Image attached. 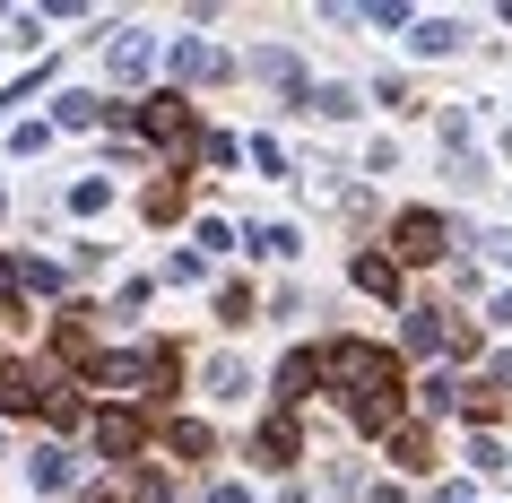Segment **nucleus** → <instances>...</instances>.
Masks as SVG:
<instances>
[{
  "mask_svg": "<svg viewBox=\"0 0 512 503\" xmlns=\"http://www.w3.org/2000/svg\"><path fill=\"white\" fill-rule=\"evenodd\" d=\"M304 105H322L330 122H339V113H356V96H348V87H313V96H304Z\"/></svg>",
  "mask_w": 512,
  "mask_h": 503,
  "instance_id": "nucleus-21",
  "label": "nucleus"
},
{
  "mask_svg": "<svg viewBox=\"0 0 512 503\" xmlns=\"http://www.w3.org/2000/svg\"><path fill=\"white\" fill-rule=\"evenodd\" d=\"M139 131H148V139H183V131H191L183 96H148V113H139Z\"/></svg>",
  "mask_w": 512,
  "mask_h": 503,
  "instance_id": "nucleus-6",
  "label": "nucleus"
},
{
  "mask_svg": "<svg viewBox=\"0 0 512 503\" xmlns=\"http://www.w3.org/2000/svg\"><path fill=\"white\" fill-rule=\"evenodd\" d=\"M452 44H460L452 18H426V27H417V53H452Z\"/></svg>",
  "mask_w": 512,
  "mask_h": 503,
  "instance_id": "nucleus-15",
  "label": "nucleus"
},
{
  "mask_svg": "<svg viewBox=\"0 0 512 503\" xmlns=\"http://www.w3.org/2000/svg\"><path fill=\"white\" fill-rule=\"evenodd\" d=\"M356 287H365V295H400V261L365 252V261H356Z\"/></svg>",
  "mask_w": 512,
  "mask_h": 503,
  "instance_id": "nucleus-10",
  "label": "nucleus"
},
{
  "mask_svg": "<svg viewBox=\"0 0 512 503\" xmlns=\"http://www.w3.org/2000/svg\"><path fill=\"white\" fill-rule=\"evenodd\" d=\"M434 503H469V486H443V495H434Z\"/></svg>",
  "mask_w": 512,
  "mask_h": 503,
  "instance_id": "nucleus-27",
  "label": "nucleus"
},
{
  "mask_svg": "<svg viewBox=\"0 0 512 503\" xmlns=\"http://www.w3.org/2000/svg\"><path fill=\"white\" fill-rule=\"evenodd\" d=\"M252 70H261V79H278V87H296V61H287V53H252Z\"/></svg>",
  "mask_w": 512,
  "mask_h": 503,
  "instance_id": "nucleus-22",
  "label": "nucleus"
},
{
  "mask_svg": "<svg viewBox=\"0 0 512 503\" xmlns=\"http://www.w3.org/2000/svg\"><path fill=\"white\" fill-rule=\"evenodd\" d=\"M105 70H113V79H122V87H139V79H148V70H157V35L122 27V35H113V53H105Z\"/></svg>",
  "mask_w": 512,
  "mask_h": 503,
  "instance_id": "nucleus-2",
  "label": "nucleus"
},
{
  "mask_svg": "<svg viewBox=\"0 0 512 503\" xmlns=\"http://www.w3.org/2000/svg\"><path fill=\"white\" fill-rule=\"evenodd\" d=\"M44 399V382H35L27 365H0V417H18V408H35Z\"/></svg>",
  "mask_w": 512,
  "mask_h": 503,
  "instance_id": "nucleus-7",
  "label": "nucleus"
},
{
  "mask_svg": "<svg viewBox=\"0 0 512 503\" xmlns=\"http://www.w3.org/2000/svg\"><path fill=\"white\" fill-rule=\"evenodd\" d=\"M400 261H443V217H434V209H408L400 217Z\"/></svg>",
  "mask_w": 512,
  "mask_h": 503,
  "instance_id": "nucleus-3",
  "label": "nucleus"
},
{
  "mask_svg": "<svg viewBox=\"0 0 512 503\" xmlns=\"http://www.w3.org/2000/svg\"><path fill=\"white\" fill-rule=\"evenodd\" d=\"M70 477H79V460H70V451H35V486H44V495H61V486H70Z\"/></svg>",
  "mask_w": 512,
  "mask_h": 503,
  "instance_id": "nucleus-9",
  "label": "nucleus"
},
{
  "mask_svg": "<svg viewBox=\"0 0 512 503\" xmlns=\"http://www.w3.org/2000/svg\"><path fill=\"white\" fill-rule=\"evenodd\" d=\"M261 460H270V469H287V460H296V425H287V417L261 425Z\"/></svg>",
  "mask_w": 512,
  "mask_h": 503,
  "instance_id": "nucleus-12",
  "label": "nucleus"
},
{
  "mask_svg": "<svg viewBox=\"0 0 512 503\" xmlns=\"http://www.w3.org/2000/svg\"><path fill=\"white\" fill-rule=\"evenodd\" d=\"M9 295H18V269H9V261H0V304H9Z\"/></svg>",
  "mask_w": 512,
  "mask_h": 503,
  "instance_id": "nucleus-26",
  "label": "nucleus"
},
{
  "mask_svg": "<svg viewBox=\"0 0 512 503\" xmlns=\"http://www.w3.org/2000/svg\"><path fill=\"white\" fill-rule=\"evenodd\" d=\"M18 287H27V295H61V269L53 261H27V269H18Z\"/></svg>",
  "mask_w": 512,
  "mask_h": 503,
  "instance_id": "nucleus-18",
  "label": "nucleus"
},
{
  "mask_svg": "<svg viewBox=\"0 0 512 503\" xmlns=\"http://www.w3.org/2000/svg\"><path fill=\"white\" fill-rule=\"evenodd\" d=\"M322 373H330L348 399H374V391H391V382H400V365H391L374 339H339V347L322 356Z\"/></svg>",
  "mask_w": 512,
  "mask_h": 503,
  "instance_id": "nucleus-1",
  "label": "nucleus"
},
{
  "mask_svg": "<svg viewBox=\"0 0 512 503\" xmlns=\"http://www.w3.org/2000/svg\"><path fill=\"white\" fill-rule=\"evenodd\" d=\"M209 391H217V399L243 391V365H235V356H217V365H209Z\"/></svg>",
  "mask_w": 512,
  "mask_h": 503,
  "instance_id": "nucleus-20",
  "label": "nucleus"
},
{
  "mask_svg": "<svg viewBox=\"0 0 512 503\" xmlns=\"http://www.w3.org/2000/svg\"><path fill=\"white\" fill-rule=\"evenodd\" d=\"M313 382H322V365H313V356H287V365H278V399H304Z\"/></svg>",
  "mask_w": 512,
  "mask_h": 503,
  "instance_id": "nucleus-11",
  "label": "nucleus"
},
{
  "mask_svg": "<svg viewBox=\"0 0 512 503\" xmlns=\"http://www.w3.org/2000/svg\"><path fill=\"white\" fill-rule=\"evenodd\" d=\"M174 79H226V53H209V44H200V35H183V44H174Z\"/></svg>",
  "mask_w": 512,
  "mask_h": 503,
  "instance_id": "nucleus-5",
  "label": "nucleus"
},
{
  "mask_svg": "<svg viewBox=\"0 0 512 503\" xmlns=\"http://www.w3.org/2000/svg\"><path fill=\"white\" fill-rule=\"evenodd\" d=\"M408 347H417V356H426V347H443V321H434V313H408Z\"/></svg>",
  "mask_w": 512,
  "mask_h": 503,
  "instance_id": "nucleus-19",
  "label": "nucleus"
},
{
  "mask_svg": "<svg viewBox=\"0 0 512 503\" xmlns=\"http://www.w3.org/2000/svg\"><path fill=\"white\" fill-rule=\"evenodd\" d=\"M209 503H252V495H243V486H209Z\"/></svg>",
  "mask_w": 512,
  "mask_h": 503,
  "instance_id": "nucleus-25",
  "label": "nucleus"
},
{
  "mask_svg": "<svg viewBox=\"0 0 512 503\" xmlns=\"http://www.w3.org/2000/svg\"><path fill=\"white\" fill-rule=\"evenodd\" d=\"M44 417H53V425H79V391H61V382H44Z\"/></svg>",
  "mask_w": 512,
  "mask_h": 503,
  "instance_id": "nucleus-17",
  "label": "nucleus"
},
{
  "mask_svg": "<svg viewBox=\"0 0 512 503\" xmlns=\"http://www.w3.org/2000/svg\"><path fill=\"white\" fill-rule=\"evenodd\" d=\"M174 451H183V460H209V425L183 417V425H174Z\"/></svg>",
  "mask_w": 512,
  "mask_h": 503,
  "instance_id": "nucleus-16",
  "label": "nucleus"
},
{
  "mask_svg": "<svg viewBox=\"0 0 512 503\" xmlns=\"http://www.w3.org/2000/svg\"><path fill=\"white\" fill-rule=\"evenodd\" d=\"M391 417H400V391H374V399H356V425H374V434H382Z\"/></svg>",
  "mask_w": 512,
  "mask_h": 503,
  "instance_id": "nucleus-14",
  "label": "nucleus"
},
{
  "mask_svg": "<svg viewBox=\"0 0 512 503\" xmlns=\"http://www.w3.org/2000/svg\"><path fill=\"white\" fill-rule=\"evenodd\" d=\"M96 451H105V460H131L139 451V417L131 408H105V417H96Z\"/></svg>",
  "mask_w": 512,
  "mask_h": 503,
  "instance_id": "nucleus-4",
  "label": "nucleus"
},
{
  "mask_svg": "<svg viewBox=\"0 0 512 503\" xmlns=\"http://www.w3.org/2000/svg\"><path fill=\"white\" fill-rule=\"evenodd\" d=\"M391 460H400V469H426V460H434V443H426V425H408L400 443H391Z\"/></svg>",
  "mask_w": 512,
  "mask_h": 503,
  "instance_id": "nucleus-13",
  "label": "nucleus"
},
{
  "mask_svg": "<svg viewBox=\"0 0 512 503\" xmlns=\"http://www.w3.org/2000/svg\"><path fill=\"white\" fill-rule=\"evenodd\" d=\"M79 503H113V495H79Z\"/></svg>",
  "mask_w": 512,
  "mask_h": 503,
  "instance_id": "nucleus-28",
  "label": "nucleus"
},
{
  "mask_svg": "<svg viewBox=\"0 0 512 503\" xmlns=\"http://www.w3.org/2000/svg\"><path fill=\"white\" fill-rule=\"evenodd\" d=\"M252 252H270V261H287V252H296V235H287V226H261V235H252Z\"/></svg>",
  "mask_w": 512,
  "mask_h": 503,
  "instance_id": "nucleus-23",
  "label": "nucleus"
},
{
  "mask_svg": "<svg viewBox=\"0 0 512 503\" xmlns=\"http://www.w3.org/2000/svg\"><path fill=\"white\" fill-rule=\"evenodd\" d=\"M53 122H61V131H96V122H105V105L70 87V96H61V105H53Z\"/></svg>",
  "mask_w": 512,
  "mask_h": 503,
  "instance_id": "nucleus-8",
  "label": "nucleus"
},
{
  "mask_svg": "<svg viewBox=\"0 0 512 503\" xmlns=\"http://www.w3.org/2000/svg\"><path fill=\"white\" fill-rule=\"evenodd\" d=\"M131 503H174V486H165L157 469H139V486H131Z\"/></svg>",
  "mask_w": 512,
  "mask_h": 503,
  "instance_id": "nucleus-24",
  "label": "nucleus"
}]
</instances>
